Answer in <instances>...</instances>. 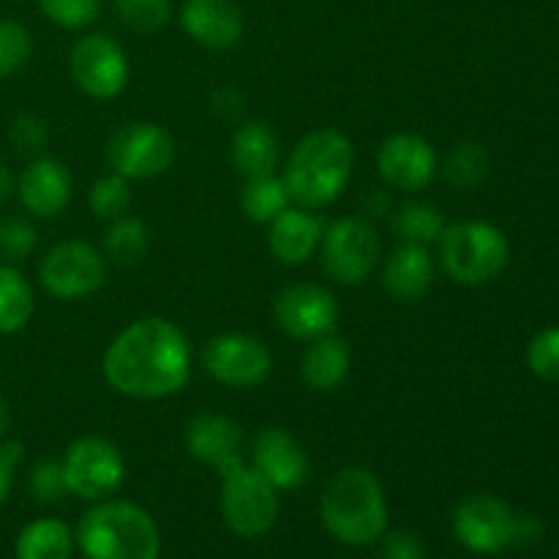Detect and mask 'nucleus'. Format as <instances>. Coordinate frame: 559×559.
Segmentation results:
<instances>
[{"instance_id": "f257e3e1", "label": "nucleus", "mask_w": 559, "mask_h": 559, "mask_svg": "<svg viewBox=\"0 0 559 559\" xmlns=\"http://www.w3.org/2000/svg\"><path fill=\"white\" fill-rule=\"evenodd\" d=\"M102 371L120 396L140 402L169 399L189 385L191 344L167 317H142L109 342Z\"/></svg>"}, {"instance_id": "f03ea898", "label": "nucleus", "mask_w": 559, "mask_h": 559, "mask_svg": "<svg viewBox=\"0 0 559 559\" xmlns=\"http://www.w3.org/2000/svg\"><path fill=\"white\" fill-rule=\"evenodd\" d=\"M353 140L338 129H317L295 142L284 162L282 180L293 205L322 211L344 194L353 180Z\"/></svg>"}, {"instance_id": "7ed1b4c3", "label": "nucleus", "mask_w": 559, "mask_h": 559, "mask_svg": "<svg viewBox=\"0 0 559 559\" xmlns=\"http://www.w3.org/2000/svg\"><path fill=\"white\" fill-rule=\"evenodd\" d=\"M320 519L344 546H377L388 533L391 511L380 478L366 467H344L331 475L320 497Z\"/></svg>"}, {"instance_id": "20e7f679", "label": "nucleus", "mask_w": 559, "mask_h": 559, "mask_svg": "<svg viewBox=\"0 0 559 559\" xmlns=\"http://www.w3.org/2000/svg\"><path fill=\"white\" fill-rule=\"evenodd\" d=\"M85 559H158L162 533L151 513L129 500H102L74 530Z\"/></svg>"}, {"instance_id": "39448f33", "label": "nucleus", "mask_w": 559, "mask_h": 559, "mask_svg": "<svg viewBox=\"0 0 559 559\" xmlns=\"http://www.w3.org/2000/svg\"><path fill=\"white\" fill-rule=\"evenodd\" d=\"M440 265L453 282L464 287H480L500 276L511 260V243L506 233L489 222L467 218L448 224L437 240Z\"/></svg>"}, {"instance_id": "423d86ee", "label": "nucleus", "mask_w": 559, "mask_h": 559, "mask_svg": "<svg viewBox=\"0 0 559 559\" xmlns=\"http://www.w3.org/2000/svg\"><path fill=\"white\" fill-rule=\"evenodd\" d=\"M320 260L328 276L344 287H358L374 273L380 262V233L369 218L344 216L325 224L320 243Z\"/></svg>"}, {"instance_id": "0eeeda50", "label": "nucleus", "mask_w": 559, "mask_h": 559, "mask_svg": "<svg viewBox=\"0 0 559 559\" xmlns=\"http://www.w3.org/2000/svg\"><path fill=\"white\" fill-rule=\"evenodd\" d=\"M222 516L238 538H262L278 522V491L249 462L222 475Z\"/></svg>"}, {"instance_id": "6e6552de", "label": "nucleus", "mask_w": 559, "mask_h": 559, "mask_svg": "<svg viewBox=\"0 0 559 559\" xmlns=\"http://www.w3.org/2000/svg\"><path fill=\"white\" fill-rule=\"evenodd\" d=\"M107 282V257L87 240H60L38 262V284L58 300H80Z\"/></svg>"}, {"instance_id": "1a4fd4ad", "label": "nucleus", "mask_w": 559, "mask_h": 559, "mask_svg": "<svg viewBox=\"0 0 559 559\" xmlns=\"http://www.w3.org/2000/svg\"><path fill=\"white\" fill-rule=\"evenodd\" d=\"M69 495L87 502L109 500L126 480V459L107 437L87 435L69 445L60 459Z\"/></svg>"}, {"instance_id": "9d476101", "label": "nucleus", "mask_w": 559, "mask_h": 559, "mask_svg": "<svg viewBox=\"0 0 559 559\" xmlns=\"http://www.w3.org/2000/svg\"><path fill=\"white\" fill-rule=\"evenodd\" d=\"M107 162L126 180L162 178L175 162V140L164 126L134 120L109 136Z\"/></svg>"}, {"instance_id": "9b49d317", "label": "nucleus", "mask_w": 559, "mask_h": 559, "mask_svg": "<svg viewBox=\"0 0 559 559\" xmlns=\"http://www.w3.org/2000/svg\"><path fill=\"white\" fill-rule=\"evenodd\" d=\"M69 71L74 85L85 96L109 102L129 85V55L109 33H87L76 38L69 55Z\"/></svg>"}, {"instance_id": "f8f14e48", "label": "nucleus", "mask_w": 559, "mask_h": 559, "mask_svg": "<svg viewBox=\"0 0 559 559\" xmlns=\"http://www.w3.org/2000/svg\"><path fill=\"white\" fill-rule=\"evenodd\" d=\"M202 366L218 385L249 391L265 385L273 371V355L265 342L249 333H218L202 347Z\"/></svg>"}, {"instance_id": "ddd939ff", "label": "nucleus", "mask_w": 559, "mask_h": 559, "mask_svg": "<svg viewBox=\"0 0 559 559\" xmlns=\"http://www.w3.org/2000/svg\"><path fill=\"white\" fill-rule=\"evenodd\" d=\"M342 320V306L336 295L314 282H295L273 298V322L282 333L295 342H314V338L336 333Z\"/></svg>"}, {"instance_id": "4468645a", "label": "nucleus", "mask_w": 559, "mask_h": 559, "mask_svg": "<svg viewBox=\"0 0 559 559\" xmlns=\"http://www.w3.org/2000/svg\"><path fill=\"white\" fill-rule=\"evenodd\" d=\"M519 513L495 495H469L453 511V535L473 555H500L516 544Z\"/></svg>"}, {"instance_id": "2eb2a0df", "label": "nucleus", "mask_w": 559, "mask_h": 559, "mask_svg": "<svg viewBox=\"0 0 559 559\" xmlns=\"http://www.w3.org/2000/svg\"><path fill=\"white\" fill-rule=\"evenodd\" d=\"M186 451L202 467L227 475L249 462V440L238 420L222 413H200L186 424Z\"/></svg>"}, {"instance_id": "dca6fc26", "label": "nucleus", "mask_w": 559, "mask_h": 559, "mask_svg": "<svg viewBox=\"0 0 559 559\" xmlns=\"http://www.w3.org/2000/svg\"><path fill=\"white\" fill-rule=\"evenodd\" d=\"M377 173L396 191H424L440 175V156L426 136L396 131L377 151Z\"/></svg>"}, {"instance_id": "f3484780", "label": "nucleus", "mask_w": 559, "mask_h": 559, "mask_svg": "<svg viewBox=\"0 0 559 559\" xmlns=\"http://www.w3.org/2000/svg\"><path fill=\"white\" fill-rule=\"evenodd\" d=\"M249 464L276 491H293L309 478V456L282 426H265L249 442Z\"/></svg>"}, {"instance_id": "a211bd4d", "label": "nucleus", "mask_w": 559, "mask_h": 559, "mask_svg": "<svg viewBox=\"0 0 559 559\" xmlns=\"http://www.w3.org/2000/svg\"><path fill=\"white\" fill-rule=\"evenodd\" d=\"M71 173L63 162L52 156H36L25 164L20 175H16V191L20 205L25 207L27 216L41 218H58L60 213L69 207L71 202Z\"/></svg>"}, {"instance_id": "6ab92c4d", "label": "nucleus", "mask_w": 559, "mask_h": 559, "mask_svg": "<svg viewBox=\"0 0 559 559\" xmlns=\"http://www.w3.org/2000/svg\"><path fill=\"white\" fill-rule=\"evenodd\" d=\"M180 27L200 47L224 52L243 38V11L235 0H183Z\"/></svg>"}, {"instance_id": "aec40b11", "label": "nucleus", "mask_w": 559, "mask_h": 559, "mask_svg": "<svg viewBox=\"0 0 559 559\" xmlns=\"http://www.w3.org/2000/svg\"><path fill=\"white\" fill-rule=\"evenodd\" d=\"M322 233H325V222L320 213L289 205L267 224V249L282 265H306L320 251Z\"/></svg>"}, {"instance_id": "412c9836", "label": "nucleus", "mask_w": 559, "mask_h": 559, "mask_svg": "<svg viewBox=\"0 0 559 559\" xmlns=\"http://www.w3.org/2000/svg\"><path fill=\"white\" fill-rule=\"evenodd\" d=\"M435 284V260L426 246L402 243L382 265V289L396 304H418Z\"/></svg>"}, {"instance_id": "4be33fe9", "label": "nucleus", "mask_w": 559, "mask_h": 559, "mask_svg": "<svg viewBox=\"0 0 559 559\" xmlns=\"http://www.w3.org/2000/svg\"><path fill=\"white\" fill-rule=\"evenodd\" d=\"M278 158H282V142L265 120H246L235 129L233 140H229V162H233L235 173L243 178L273 175Z\"/></svg>"}, {"instance_id": "5701e85b", "label": "nucleus", "mask_w": 559, "mask_h": 559, "mask_svg": "<svg viewBox=\"0 0 559 559\" xmlns=\"http://www.w3.org/2000/svg\"><path fill=\"white\" fill-rule=\"evenodd\" d=\"M349 369H353V353H349V344L336 333L306 344V353L300 358V377L311 391H338L347 382Z\"/></svg>"}, {"instance_id": "b1692460", "label": "nucleus", "mask_w": 559, "mask_h": 559, "mask_svg": "<svg viewBox=\"0 0 559 559\" xmlns=\"http://www.w3.org/2000/svg\"><path fill=\"white\" fill-rule=\"evenodd\" d=\"M74 549V530L55 516L33 519L14 540L16 559H71Z\"/></svg>"}, {"instance_id": "393cba45", "label": "nucleus", "mask_w": 559, "mask_h": 559, "mask_svg": "<svg viewBox=\"0 0 559 559\" xmlns=\"http://www.w3.org/2000/svg\"><path fill=\"white\" fill-rule=\"evenodd\" d=\"M36 311V293L16 265L0 262V336L20 333Z\"/></svg>"}, {"instance_id": "a878e982", "label": "nucleus", "mask_w": 559, "mask_h": 559, "mask_svg": "<svg viewBox=\"0 0 559 559\" xmlns=\"http://www.w3.org/2000/svg\"><path fill=\"white\" fill-rule=\"evenodd\" d=\"M391 227L402 243L426 246L429 249V246H437L440 235L445 233L448 222L440 207L429 205V202L409 200L402 207H396V213L391 216Z\"/></svg>"}, {"instance_id": "bb28decb", "label": "nucleus", "mask_w": 559, "mask_h": 559, "mask_svg": "<svg viewBox=\"0 0 559 559\" xmlns=\"http://www.w3.org/2000/svg\"><path fill=\"white\" fill-rule=\"evenodd\" d=\"M293 205L287 186L282 175H260V178H246L240 189V211L254 224H271L282 211Z\"/></svg>"}, {"instance_id": "cd10ccee", "label": "nucleus", "mask_w": 559, "mask_h": 559, "mask_svg": "<svg viewBox=\"0 0 559 559\" xmlns=\"http://www.w3.org/2000/svg\"><path fill=\"white\" fill-rule=\"evenodd\" d=\"M489 169L491 156L478 142H459V145H453L445 153V158H440L442 178L459 191L478 189L486 180V175H489Z\"/></svg>"}, {"instance_id": "c85d7f7f", "label": "nucleus", "mask_w": 559, "mask_h": 559, "mask_svg": "<svg viewBox=\"0 0 559 559\" xmlns=\"http://www.w3.org/2000/svg\"><path fill=\"white\" fill-rule=\"evenodd\" d=\"M151 249V229L142 218L123 216L109 222L104 233V254L118 265H136Z\"/></svg>"}, {"instance_id": "c756f323", "label": "nucleus", "mask_w": 559, "mask_h": 559, "mask_svg": "<svg viewBox=\"0 0 559 559\" xmlns=\"http://www.w3.org/2000/svg\"><path fill=\"white\" fill-rule=\"evenodd\" d=\"M87 205L98 222H115V218L129 216L131 180H126L118 173L104 175L87 191Z\"/></svg>"}, {"instance_id": "7c9ffc66", "label": "nucleus", "mask_w": 559, "mask_h": 559, "mask_svg": "<svg viewBox=\"0 0 559 559\" xmlns=\"http://www.w3.org/2000/svg\"><path fill=\"white\" fill-rule=\"evenodd\" d=\"M115 14L129 31L134 33H158L173 20V3L169 0H115Z\"/></svg>"}, {"instance_id": "2f4dec72", "label": "nucleus", "mask_w": 559, "mask_h": 559, "mask_svg": "<svg viewBox=\"0 0 559 559\" xmlns=\"http://www.w3.org/2000/svg\"><path fill=\"white\" fill-rule=\"evenodd\" d=\"M33 55V36L22 22L0 20V80H9L27 66Z\"/></svg>"}, {"instance_id": "473e14b6", "label": "nucleus", "mask_w": 559, "mask_h": 559, "mask_svg": "<svg viewBox=\"0 0 559 559\" xmlns=\"http://www.w3.org/2000/svg\"><path fill=\"white\" fill-rule=\"evenodd\" d=\"M38 233L31 218L25 216H5L0 218V262L20 265L22 260L36 251Z\"/></svg>"}, {"instance_id": "72a5a7b5", "label": "nucleus", "mask_w": 559, "mask_h": 559, "mask_svg": "<svg viewBox=\"0 0 559 559\" xmlns=\"http://www.w3.org/2000/svg\"><path fill=\"white\" fill-rule=\"evenodd\" d=\"M38 9L63 31H82L102 14V0H38Z\"/></svg>"}, {"instance_id": "f704fd0d", "label": "nucleus", "mask_w": 559, "mask_h": 559, "mask_svg": "<svg viewBox=\"0 0 559 559\" xmlns=\"http://www.w3.org/2000/svg\"><path fill=\"white\" fill-rule=\"evenodd\" d=\"M9 142L14 145L16 153H22V156H41L44 147H47L49 142L47 120L38 118V115L33 112L16 115L9 126Z\"/></svg>"}, {"instance_id": "c9c22d12", "label": "nucleus", "mask_w": 559, "mask_h": 559, "mask_svg": "<svg viewBox=\"0 0 559 559\" xmlns=\"http://www.w3.org/2000/svg\"><path fill=\"white\" fill-rule=\"evenodd\" d=\"M527 366L540 380L559 382V328H546L530 342Z\"/></svg>"}, {"instance_id": "e433bc0d", "label": "nucleus", "mask_w": 559, "mask_h": 559, "mask_svg": "<svg viewBox=\"0 0 559 559\" xmlns=\"http://www.w3.org/2000/svg\"><path fill=\"white\" fill-rule=\"evenodd\" d=\"M27 489H31L33 500L38 502H60L69 495V486H66L63 464L55 462V459H44V462L33 464L31 473H27Z\"/></svg>"}, {"instance_id": "4c0bfd02", "label": "nucleus", "mask_w": 559, "mask_h": 559, "mask_svg": "<svg viewBox=\"0 0 559 559\" xmlns=\"http://www.w3.org/2000/svg\"><path fill=\"white\" fill-rule=\"evenodd\" d=\"M377 546H380V559H426L424 540L407 530H388Z\"/></svg>"}, {"instance_id": "58836bf2", "label": "nucleus", "mask_w": 559, "mask_h": 559, "mask_svg": "<svg viewBox=\"0 0 559 559\" xmlns=\"http://www.w3.org/2000/svg\"><path fill=\"white\" fill-rule=\"evenodd\" d=\"M22 442L16 440H0V508L9 502L11 491H14V480H16V469L22 464Z\"/></svg>"}, {"instance_id": "ea45409f", "label": "nucleus", "mask_w": 559, "mask_h": 559, "mask_svg": "<svg viewBox=\"0 0 559 559\" xmlns=\"http://www.w3.org/2000/svg\"><path fill=\"white\" fill-rule=\"evenodd\" d=\"M544 538V524L535 516H527V513H519L516 516V544L513 546H533Z\"/></svg>"}, {"instance_id": "a19ab883", "label": "nucleus", "mask_w": 559, "mask_h": 559, "mask_svg": "<svg viewBox=\"0 0 559 559\" xmlns=\"http://www.w3.org/2000/svg\"><path fill=\"white\" fill-rule=\"evenodd\" d=\"M14 191H16V175L11 173L9 164L0 162V211L9 205V200L14 197Z\"/></svg>"}, {"instance_id": "79ce46f5", "label": "nucleus", "mask_w": 559, "mask_h": 559, "mask_svg": "<svg viewBox=\"0 0 559 559\" xmlns=\"http://www.w3.org/2000/svg\"><path fill=\"white\" fill-rule=\"evenodd\" d=\"M9 429H11V409H9V402H5V396L0 393V440H5Z\"/></svg>"}]
</instances>
